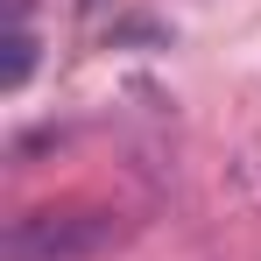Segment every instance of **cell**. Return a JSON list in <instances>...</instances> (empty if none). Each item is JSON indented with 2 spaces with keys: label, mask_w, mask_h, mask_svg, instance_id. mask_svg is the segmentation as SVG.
<instances>
[{
  "label": "cell",
  "mask_w": 261,
  "mask_h": 261,
  "mask_svg": "<svg viewBox=\"0 0 261 261\" xmlns=\"http://www.w3.org/2000/svg\"><path fill=\"white\" fill-rule=\"evenodd\" d=\"M106 240H113L106 212H29L7 226L0 254L7 261H92Z\"/></svg>",
  "instance_id": "obj_1"
},
{
  "label": "cell",
  "mask_w": 261,
  "mask_h": 261,
  "mask_svg": "<svg viewBox=\"0 0 261 261\" xmlns=\"http://www.w3.org/2000/svg\"><path fill=\"white\" fill-rule=\"evenodd\" d=\"M29 7H36V0H7V14H14V21H29Z\"/></svg>",
  "instance_id": "obj_3"
},
{
  "label": "cell",
  "mask_w": 261,
  "mask_h": 261,
  "mask_svg": "<svg viewBox=\"0 0 261 261\" xmlns=\"http://www.w3.org/2000/svg\"><path fill=\"white\" fill-rule=\"evenodd\" d=\"M0 49H7V64H0V85H7V92H21L29 78H36V29H29V21H14Z\"/></svg>",
  "instance_id": "obj_2"
},
{
  "label": "cell",
  "mask_w": 261,
  "mask_h": 261,
  "mask_svg": "<svg viewBox=\"0 0 261 261\" xmlns=\"http://www.w3.org/2000/svg\"><path fill=\"white\" fill-rule=\"evenodd\" d=\"M78 7H85V14H92V7H106V0H78Z\"/></svg>",
  "instance_id": "obj_4"
}]
</instances>
